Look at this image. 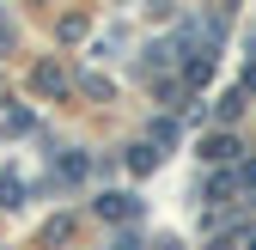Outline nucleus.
<instances>
[{
    "mask_svg": "<svg viewBox=\"0 0 256 250\" xmlns=\"http://www.w3.org/2000/svg\"><path fill=\"white\" fill-rule=\"evenodd\" d=\"M202 159H208V165H238V140H232V134H208V140H202Z\"/></svg>",
    "mask_w": 256,
    "mask_h": 250,
    "instance_id": "1",
    "label": "nucleus"
},
{
    "mask_svg": "<svg viewBox=\"0 0 256 250\" xmlns=\"http://www.w3.org/2000/svg\"><path fill=\"white\" fill-rule=\"evenodd\" d=\"M98 214H104V220H134V196H104Z\"/></svg>",
    "mask_w": 256,
    "mask_h": 250,
    "instance_id": "2",
    "label": "nucleus"
},
{
    "mask_svg": "<svg viewBox=\"0 0 256 250\" xmlns=\"http://www.w3.org/2000/svg\"><path fill=\"white\" fill-rule=\"evenodd\" d=\"M226 183H232V190H256V159L232 165V171H226Z\"/></svg>",
    "mask_w": 256,
    "mask_h": 250,
    "instance_id": "3",
    "label": "nucleus"
},
{
    "mask_svg": "<svg viewBox=\"0 0 256 250\" xmlns=\"http://www.w3.org/2000/svg\"><path fill=\"white\" fill-rule=\"evenodd\" d=\"M37 86H43V92H55V86H61V68H55V61H43V68H37Z\"/></svg>",
    "mask_w": 256,
    "mask_h": 250,
    "instance_id": "4",
    "label": "nucleus"
},
{
    "mask_svg": "<svg viewBox=\"0 0 256 250\" xmlns=\"http://www.w3.org/2000/svg\"><path fill=\"white\" fill-rule=\"evenodd\" d=\"M116 250H140V244H134V238H122V244H116Z\"/></svg>",
    "mask_w": 256,
    "mask_h": 250,
    "instance_id": "5",
    "label": "nucleus"
},
{
    "mask_svg": "<svg viewBox=\"0 0 256 250\" xmlns=\"http://www.w3.org/2000/svg\"><path fill=\"white\" fill-rule=\"evenodd\" d=\"M244 244H250V250H256V232H250V238H244Z\"/></svg>",
    "mask_w": 256,
    "mask_h": 250,
    "instance_id": "6",
    "label": "nucleus"
},
{
    "mask_svg": "<svg viewBox=\"0 0 256 250\" xmlns=\"http://www.w3.org/2000/svg\"><path fill=\"white\" fill-rule=\"evenodd\" d=\"M0 37H6V24H0Z\"/></svg>",
    "mask_w": 256,
    "mask_h": 250,
    "instance_id": "7",
    "label": "nucleus"
}]
</instances>
